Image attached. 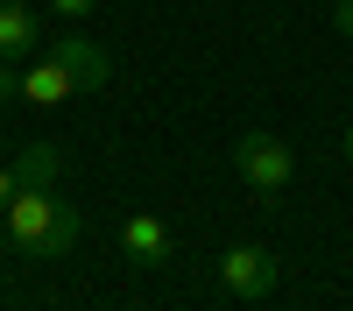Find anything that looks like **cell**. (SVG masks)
<instances>
[{
    "label": "cell",
    "mask_w": 353,
    "mask_h": 311,
    "mask_svg": "<svg viewBox=\"0 0 353 311\" xmlns=\"http://www.w3.org/2000/svg\"><path fill=\"white\" fill-rule=\"evenodd\" d=\"M0 234L14 241V254L50 262V254H71V248H78L85 212L71 205V198H57L50 184H21V191L8 198V212H0Z\"/></svg>",
    "instance_id": "6da1fadb"
},
{
    "label": "cell",
    "mask_w": 353,
    "mask_h": 311,
    "mask_svg": "<svg viewBox=\"0 0 353 311\" xmlns=\"http://www.w3.org/2000/svg\"><path fill=\"white\" fill-rule=\"evenodd\" d=\"M106 78H113L106 50H99V43H85V36H64V43L43 57V64H21L14 99H21V106H36V113H50V106H64L71 92H99Z\"/></svg>",
    "instance_id": "7a4b0ae2"
},
{
    "label": "cell",
    "mask_w": 353,
    "mask_h": 311,
    "mask_svg": "<svg viewBox=\"0 0 353 311\" xmlns=\"http://www.w3.org/2000/svg\"><path fill=\"white\" fill-rule=\"evenodd\" d=\"M233 170H241V184L254 198H283V184L297 177V156H290V141L269 134V128H248L233 141Z\"/></svg>",
    "instance_id": "3957f363"
},
{
    "label": "cell",
    "mask_w": 353,
    "mask_h": 311,
    "mask_svg": "<svg viewBox=\"0 0 353 311\" xmlns=\"http://www.w3.org/2000/svg\"><path fill=\"white\" fill-rule=\"evenodd\" d=\"M276 276H283V262H276L269 248H254V241H233V248L219 254V283H226V297H241V304L269 297Z\"/></svg>",
    "instance_id": "277c9868"
},
{
    "label": "cell",
    "mask_w": 353,
    "mask_h": 311,
    "mask_svg": "<svg viewBox=\"0 0 353 311\" xmlns=\"http://www.w3.org/2000/svg\"><path fill=\"white\" fill-rule=\"evenodd\" d=\"M121 254H128L134 269H163L170 254H176L170 219H163V212H128V219H121Z\"/></svg>",
    "instance_id": "5b68a950"
},
{
    "label": "cell",
    "mask_w": 353,
    "mask_h": 311,
    "mask_svg": "<svg viewBox=\"0 0 353 311\" xmlns=\"http://www.w3.org/2000/svg\"><path fill=\"white\" fill-rule=\"evenodd\" d=\"M36 43H43L36 14H28L21 0H0V57H8V64H28V57H36Z\"/></svg>",
    "instance_id": "8992f818"
},
{
    "label": "cell",
    "mask_w": 353,
    "mask_h": 311,
    "mask_svg": "<svg viewBox=\"0 0 353 311\" xmlns=\"http://www.w3.org/2000/svg\"><path fill=\"white\" fill-rule=\"evenodd\" d=\"M57 170H64V149H57V141H28V149L14 156L21 184H57Z\"/></svg>",
    "instance_id": "52a82bcc"
},
{
    "label": "cell",
    "mask_w": 353,
    "mask_h": 311,
    "mask_svg": "<svg viewBox=\"0 0 353 311\" xmlns=\"http://www.w3.org/2000/svg\"><path fill=\"white\" fill-rule=\"evenodd\" d=\"M14 85H21V64H8V57H0V106L14 99Z\"/></svg>",
    "instance_id": "ba28073f"
},
{
    "label": "cell",
    "mask_w": 353,
    "mask_h": 311,
    "mask_svg": "<svg viewBox=\"0 0 353 311\" xmlns=\"http://www.w3.org/2000/svg\"><path fill=\"white\" fill-rule=\"evenodd\" d=\"M92 8H99V0H50V14H71V21H78V14H92Z\"/></svg>",
    "instance_id": "9c48e42d"
},
{
    "label": "cell",
    "mask_w": 353,
    "mask_h": 311,
    "mask_svg": "<svg viewBox=\"0 0 353 311\" xmlns=\"http://www.w3.org/2000/svg\"><path fill=\"white\" fill-rule=\"evenodd\" d=\"M21 191V177H14V163H0V212H8V198Z\"/></svg>",
    "instance_id": "30bf717a"
},
{
    "label": "cell",
    "mask_w": 353,
    "mask_h": 311,
    "mask_svg": "<svg viewBox=\"0 0 353 311\" xmlns=\"http://www.w3.org/2000/svg\"><path fill=\"white\" fill-rule=\"evenodd\" d=\"M332 28H339V36L353 43V0H339V8H332Z\"/></svg>",
    "instance_id": "8fae6325"
},
{
    "label": "cell",
    "mask_w": 353,
    "mask_h": 311,
    "mask_svg": "<svg viewBox=\"0 0 353 311\" xmlns=\"http://www.w3.org/2000/svg\"><path fill=\"white\" fill-rule=\"evenodd\" d=\"M339 156H346V163H353V128H346V141H339Z\"/></svg>",
    "instance_id": "7c38bea8"
}]
</instances>
